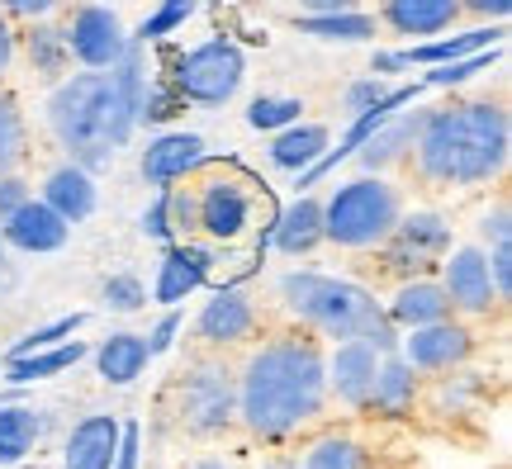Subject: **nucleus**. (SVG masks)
<instances>
[{
  "label": "nucleus",
  "instance_id": "79ce46f5",
  "mask_svg": "<svg viewBox=\"0 0 512 469\" xmlns=\"http://www.w3.org/2000/svg\"><path fill=\"white\" fill-rule=\"evenodd\" d=\"M24 199H29V181H24L19 171H5V176H0V223L15 214Z\"/></svg>",
  "mask_w": 512,
  "mask_h": 469
},
{
  "label": "nucleus",
  "instance_id": "e433bc0d",
  "mask_svg": "<svg viewBox=\"0 0 512 469\" xmlns=\"http://www.w3.org/2000/svg\"><path fill=\"white\" fill-rule=\"evenodd\" d=\"M81 327H86V313H62V318H53V323L34 327L29 337H19V342L10 346V356H29V351H43V346L67 342V337H72V332H81Z\"/></svg>",
  "mask_w": 512,
  "mask_h": 469
},
{
  "label": "nucleus",
  "instance_id": "c756f323",
  "mask_svg": "<svg viewBox=\"0 0 512 469\" xmlns=\"http://www.w3.org/2000/svg\"><path fill=\"white\" fill-rule=\"evenodd\" d=\"M43 427H48V422H43V413H34V408H19V403L0 408V465H19V460L38 446Z\"/></svg>",
  "mask_w": 512,
  "mask_h": 469
},
{
  "label": "nucleus",
  "instance_id": "49530a36",
  "mask_svg": "<svg viewBox=\"0 0 512 469\" xmlns=\"http://www.w3.org/2000/svg\"><path fill=\"white\" fill-rule=\"evenodd\" d=\"M176 332H181V313L171 308V313H166L162 323H157V332L147 337V351H152V356H162V351H171V342H176Z\"/></svg>",
  "mask_w": 512,
  "mask_h": 469
},
{
  "label": "nucleus",
  "instance_id": "412c9836",
  "mask_svg": "<svg viewBox=\"0 0 512 469\" xmlns=\"http://www.w3.org/2000/svg\"><path fill=\"white\" fill-rule=\"evenodd\" d=\"M95 199H100L95 176L86 171V166H76V162L53 166V171H48V181H43V204H48L53 214H62L67 223H86V218L95 214Z\"/></svg>",
  "mask_w": 512,
  "mask_h": 469
},
{
  "label": "nucleus",
  "instance_id": "de8ad7c7",
  "mask_svg": "<svg viewBox=\"0 0 512 469\" xmlns=\"http://www.w3.org/2000/svg\"><path fill=\"white\" fill-rule=\"evenodd\" d=\"M460 15H475V19H508L512 15V0H460Z\"/></svg>",
  "mask_w": 512,
  "mask_h": 469
},
{
  "label": "nucleus",
  "instance_id": "4468645a",
  "mask_svg": "<svg viewBox=\"0 0 512 469\" xmlns=\"http://www.w3.org/2000/svg\"><path fill=\"white\" fill-rule=\"evenodd\" d=\"M67 237H72V223L62 214H53L43 199H24L15 214L0 223V242L5 247H15L24 256H48V252H62L67 247Z\"/></svg>",
  "mask_w": 512,
  "mask_h": 469
},
{
  "label": "nucleus",
  "instance_id": "b1692460",
  "mask_svg": "<svg viewBox=\"0 0 512 469\" xmlns=\"http://www.w3.org/2000/svg\"><path fill=\"white\" fill-rule=\"evenodd\" d=\"M271 242H275V252H285V256H309L323 242V199H313L304 190L285 214L275 218Z\"/></svg>",
  "mask_w": 512,
  "mask_h": 469
},
{
  "label": "nucleus",
  "instance_id": "72a5a7b5",
  "mask_svg": "<svg viewBox=\"0 0 512 469\" xmlns=\"http://www.w3.org/2000/svg\"><path fill=\"white\" fill-rule=\"evenodd\" d=\"M304 119V100L299 95H256L247 105V124L261 128V133H280Z\"/></svg>",
  "mask_w": 512,
  "mask_h": 469
},
{
  "label": "nucleus",
  "instance_id": "5fc2aeb1",
  "mask_svg": "<svg viewBox=\"0 0 512 469\" xmlns=\"http://www.w3.org/2000/svg\"><path fill=\"white\" fill-rule=\"evenodd\" d=\"M0 266H5V242H0Z\"/></svg>",
  "mask_w": 512,
  "mask_h": 469
},
{
  "label": "nucleus",
  "instance_id": "a878e982",
  "mask_svg": "<svg viewBox=\"0 0 512 469\" xmlns=\"http://www.w3.org/2000/svg\"><path fill=\"white\" fill-rule=\"evenodd\" d=\"M147 361H152V351H147V337H138V332H114L95 346V370L105 384H133L147 370Z\"/></svg>",
  "mask_w": 512,
  "mask_h": 469
},
{
  "label": "nucleus",
  "instance_id": "cd10ccee",
  "mask_svg": "<svg viewBox=\"0 0 512 469\" xmlns=\"http://www.w3.org/2000/svg\"><path fill=\"white\" fill-rule=\"evenodd\" d=\"M24 53H29V67H34V76L53 81V86L62 81V76H67V67H72L67 38H62V29H57V24H48V19H29Z\"/></svg>",
  "mask_w": 512,
  "mask_h": 469
},
{
  "label": "nucleus",
  "instance_id": "ea45409f",
  "mask_svg": "<svg viewBox=\"0 0 512 469\" xmlns=\"http://www.w3.org/2000/svg\"><path fill=\"white\" fill-rule=\"evenodd\" d=\"M489 275H494V289H498V304L512 299V237L508 242H489Z\"/></svg>",
  "mask_w": 512,
  "mask_h": 469
},
{
  "label": "nucleus",
  "instance_id": "864d4df0",
  "mask_svg": "<svg viewBox=\"0 0 512 469\" xmlns=\"http://www.w3.org/2000/svg\"><path fill=\"white\" fill-rule=\"evenodd\" d=\"M190 469H233V465H223V460H195Z\"/></svg>",
  "mask_w": 512,
  "mask_h": 469
},
{
  "label": "nucleus",
  "instance_id": "37998d69",
  "mask_svg": "<svg viewBox=\"0 0 512 469\" xmlns=\"http://www.w3.org/2000/svg\"><path fill=\"white\" fill-rule=\"evenodd\" d=\"M479 237H484V242H508V237H512V209H508V199H498L494 214H484V223H479Z\"/></svg>",
  "mask_w": 512,
  "mask_h": 469
},
{
  "label": "nucleus",
  "instance_id": "a19ab883",
  "mask_svg": "<svg viewBox=\"0 0 512 469\" xmlns=\"http://www.w3.org/2000/svg\"><path fill=\"white\" fill-rule=\"evenodd\" d=\"M143 233L157 237V242H176V233H171V218H166V190H157V199L143 209Z\"/></svg>",
  "mask_w": 512,
  "mask_h": 469
},
{
  "label": "nucleus",
  "instance_id": "c85d7f7f",
  "mask_svg": "<svg viewBox=\"0 0 512 469\" xmlns=\"http://www.w3.org/2000/svg\"><path fill=\"white\" fill-rule=\"evenodd\" d=\"M328 128L323 124H290L275 133L271 143V162L280 166V171H304V166H313L323 152H328Z\"/></svg>",
  "mask_w": 512,
  "mask_h": 469
},
{
  "label": "nucleus",
  "instance_id": "f3484780",
  "mask_svg": "<svg viewBox=\"0 0 512 469\" xmlns=\"http://www.w3.org/2000/svg\"><path fill=\"white\" fill-rule=\"evenodd\" d=\"M422 114H427V109H413V114H389L366 143L351 152V157L361 162L366 176H384V171H394L399 162H408V152H413V143H418Z\"/></svg>",
  "mask_w": 512,
  "mask_h": 469
},
{
  "label": "nucleus",
  "instance_id": "423d86ee",
  "mask_svg": "<svg viewBox=\"0 0 512 469\" xmlns=\"http://www.w3.org/2000/svg\"><path fill=\"white\" fill-rule=\"evenodd\" d=\"M166 413L185 436H219L238 417V375L223 361L185 365L166 384Z\"/></svg>",
  "mask_w": 512,
  "mask_h": 469
},
{
  "label": "nucleus",
  "instance_id": "473e14b6",
  "mask_svg": "<svg viewBox=\"0 0 512 469\" xmlns=\"http://www.w3.org/2000/svg\"><path fill=\"white\" fill-rule=\"evenodd\" d=\"M29 152V124H24V109L10 91H0V176L5 171H19Z\"/></svg>",
  "mask_w": 512,
  "mask_h": 469
},
{
  "label": "nucleus",
  "instance_id": "bb28decb",
  "mask_svg": "<svg viewBox=\"0 0 512 469\" xmlns=\"http://www.w3.org/2000/svg\"><path fill=\"white\" fill-rule=\"evenodd\" d=\"M86 342H57L43 346V351H29V356H5V379L10 384H34V379H53L67 375L76 361H86Z\"/></svg>",
  "mask_w": 512,
  "mask_h": 469
},
{
  "label": "nucleus",
  "instance_id": "dca6fc26",
  "mask_svg": "<svg viewBox=\"0 0 512 469\" xmlns=\"http://www.w3.org/2000/svg\"><path fill=\"white\" fill-rule=\"evenodd\" d=\"M328 394L347 408H366L370 389H375V370H380V351H370L366 342H337L328 361Z\"/></svg>",
  "mask_w": 512,
  "mask_h": 469
},
{
  "label": "nucleus",
  "instance_id": "5701e85b",
  "mask_svg": "<svg viewBox=\"0 0 512 469\" xmlns=\"http://www.w3.org/2000/svg\"><path fill=\"white\" fill-rule=\"evenodd\" d=\"M209 275V256L190 242H166V256H162V275H157V304L176 308L185 294H195Z\"/></svg>",
  "mask_w": 512,
  "mask_h": 469
},
{
  "label": "nucleus",
  "instance_id": "39448f33",
  "mask_svg": "<svg viewBox=\"0 0 512 469\" xmlns=\"http://www.w3.org/2000/svg\"><path fill=\"white\" fill-rule=\"evenodd\" d=\"M403 199L399 190L384 181V176H356V181L337 185L323 199V242L332 247H347V252H370L380 247L389 228L399 223Z\"/></svg>",
  "mask_w": 512,
  "mask_h": 469
},
{
  "label": "nucleus",
  "instance_id": "0eeeda50",
  "mask_svg": "<svg viewBox=\"0 0 512 469\" xmlns=\"http://www.w3.org/2000/svg\"><path fill=\"white\" fill-rule=\"evenodd\" d=\"M242 76H247V57L233 38H209L200 48L176 57L171 67V86L181 95L185 105H228L233 95L242 91Z\"/></svg>",
  "mask_w": 512,
  "mask_h": 469
},
{
  "label": "nucleus",
  "instance_id": "f8f14e48",
  "mask_svg": "<svg viewBox=\"0 0 512 469\" xmlns=\"http://www.w3.org/2000/svg\"><path fill=\"white\" fill-rule=\"evenodd\" d=\"M399 356L413 370H456L475 356V332L456 318H441V323H427V327H408V337L399 342Z\"/></svg>",
  "mask_w": 512,
  "mask_h": 469
},
{
  "label": "nucleus",
  "instance_id": "3c124183",
  "mask_svg": "<svg viewBox=\"0 0 512 469\" xmlns=\"http://www.w3.org/2000/svg\"><path fill=\"white\" fill-rule=\"evenodd\" d=\"M370 72H375V76H394V72H403V57H399V53H375Z\"/></svg>",
  "mask_w": 512,
  "mask_h": 469
},
{
  "label": "nucleus",
  "instance_id": "58836bf2",
  "mask_svg": "<svg viewBox=\"0 0 512 469\" xmlns=\"http://www.w3.org/2000/svg\"><path fill=\"white\" fill-rule=\"evenodd\" d=\"M384 91H389V86H384V76H361V81H351L347 95H342V114H347V119H356V114L375 105Z\"/></svg>",
  "mask_w": 512,
  "mask_h": 469
},
{
  "label": "nucleus",
  "instance_id": "9d476101",
  "mask_svg": "<svg viewBox=\"0 0 512 469\" xmlns=\"http://www.w3.org/2000/svg\"><path fill=\"white\" fill-rule=\"evenodd\" d=\"M256 218V195L238 176H214L195 190V223L214 242H238Z\"/></svg>",
  "mask_w": 512,
  "mask_h": 469
},
{
  "label": "nucleus",
  "instance_id": "393cba45",
  "mask_svg": "<svg viewBox=\"0 0 512 469\" xmlns=\"http://www.w3.org/2000/svg\"><path fill=\"white\" fill-rule=\"evenodd\" d=\"M418 403V370L403 361L399 351L394 356H380V370H375V389H370V413L380 417H403L413 413Z\"/></svg>",
  "mask_w": 512,
  "mask_h": 469
},
{
  "label": "nucleus",
  "instance_id": "f704fd0d",
  "mask_svg": "<svg viewBox=\"0 0 512 469\" xmlns=\"http://www.w3.org/2000/svg\"><path fill=\"white\" fill-rule=\"evenodd\" d=\"M498 57H503V43H498V48H479V53H470V57H456V62H441V67H432V72L422 76V86H465L470 76L489 72Z\"/></svg>",
  "mask_w": 512,
  "mask_h": 469
},
{
  "label": "nucleus",
  "instance_id": "9b49d317",
  "mask_svg": "<svg viewBox=\"0 0 512 469\" xmlns=\"http://www.w3.org/2000/svg\"><path fill=\"white\" fill-rule=\"evenodd\" d=\"M441 289L456 313L465 318H489L498 308V289L489 275V256L484 247H451L441 256Z\"/></svg>",
  "mask_w": 512,
  "mask_h": 469
},
{
  "label": "nucleus",
  "instance_id": "20e7f679",
  "mask_svg": "<svg viewBox=\"0 0 512 469\" xmlns=\"http://www.w3.org/2000/svg\"><path fill=\"white\" fill-rule=\"evenodd\" d=\"M280 304L294 323L313 327L318 337L332 342H366L380 356L399 351V327L389 323V313L380 308V299L370 289L337 280V275H318V271H290L280 275Z\"/></svg>",
  "mask_w": 512,
  "mask_h": 469
},
{
  "label": "nucleus",
  "instance_id": "f257e3e1",
  "mask_svg": "<svg viewBox=\"0 0 512 469\" xmlns=\"http://www.w3.org/2000/svg\"><path fill=\"white\" fill-rule=\"evenodd\" d=\"M328 356L318 337L280 332L252 351L238 375V417L261 441H285L323 417L328 403Z\"/></svg>",
  "mask_w": 512,
  "mask_h": 469
},
{
  "label": "nucleus",
  "instance_id": "7ed1b4c3",
  "mask_svg": "<svg viewBox=\"0 0 512 469\" xmlns=\"http://www.w3.org/2000/svg\"><path fill=\"white\" fill-rule=\"evenodd\" d=\"M48 128L67 162L86 171H105L119 157L138 128V109L128 105L110 72H76L62 76L48 95Z\"/></svg>",
  "mask_w": 512,
  "mask_h": 469
},
{
  "label": "nucleus",
  "instance_id": "4be33fe9",
  "mask_svg": "<svg viewBox=\"0 0 512 469\" xmlns=\"http://www.w3.org/2000/svg\"><path fill=\"white\" fill-rule=\"evenodd\" d=\"M508 38V19H489L484 29H470V34H451V38H427V43H413L403 57V67H441V62H456V57H470L479 48H498Z\"/></svg>",
  "mask_w": 512,
  "mask_h": 469
},
{
  "label": "nucleus",
  "instance_id": "c9c22d12",
  "mask_svg": "<svg viewBox=\"0 0 512 469\" xmlns=\"http://www.w3.org/2000/svg\"><path fill=\"white\" fill-rule=\"evenodd\" d=\"M195 10H200V0H162V5H157V10H152V15L138 24V34H133V38H138V43L166 38L171 29H181V24L195 15Z\"/></svg>",
  "mask_w": 512,
  "mask_h": 469
},
{
  "label": "nucleus",
  "instance_id": "6e6552de",
  "mask_svg": "<svg viewBox=\"0 0 512 469\" xmlns=\"http://www.w3.org/2000/svg\"><path fill=\"white\" fill-rule=\"evenodd\" d=\"M384 247V271L399 275V280H418V275H432L441 266V256L451 252V223L432 209H413V214H399V223L389 228Z\"/></svg>",
  "mask_w": 512,
  "mask_h": 469
},
{
  "label": "nucleus",
  "instance_id": "4c0bfd02",
  "mask_svg": "<svg viewBox=\"0 0 512 469\" xmlns=\"http://www.w3.org/2000/svg\"><path fill=\"white\" fill-rule=\"evenodd\" d=\"M100 299H105V308H114V313H138V308L147 304V285L128 271L110 275V280L100 285Z\"/></svg>",
  "mask_w": 512,
  "mask_h": 469
},
{
  "label": "nucleus",
  "instance_id": "09e8293b",
  "mask_svg": "<svg viewBox=\"0 0 512 469\" xmlns=\"http://www.w3.org/2000/svg\"><path fill=\"white\" fill-rule=\"evenodd\" d=\"M366 0H299L304 15H342V10H361Z\"/></svg>",
  "mask_w": 512,
  "mask_h": 469
},
{
  "label": "nucleus",
  "instance_id": "f03ea898",
  "mask_svg": "<svg viewBox=\"0 0 512 469\" xmlns=\"http://www.w3.org/2000/svg\"><path fill=\"white\" fill-rule=\"evenodd\" d=\"M512 157V119L498 100H451L422 114L418 143L408 162L418 181L441 190L489 185L508 171Z\"/></svg>",
  "mask_w": 512,
  "mask_h": 469
},
{
  "label": "nucleus",
  "instance_id": "2eb2a0df",
  "mask_svg": "<svg viewBox=\"0 0 512 469\" xmlns=\"http://www.w3.org/2000/svg\"><path fill=\"white\" fill-rule=\"evenodd\" d=\"M256 332V304L247 299V289L223 285L195 318V337L204 346H238Z\"/></svg>",
  "mask_w": 512,
  "mask_h": 469
},
{
  "label": "nucleus",
  "instance_id": "2f4dec72",
  "mask_svg": "<svg viewBox=\"0 0 512 469\" xmlns=\"http://www.w3.org/2000/svg\"><path fill=\"white\" fill-rule=\"evenodd\" d=\"M299 469H370V451L351 436H323L304 451Z\"/></svg>",
  "mask_w": 512,
  "mask_h": 469
},
{
  "label": "nucleus",
  "instance_id": "7c9ffc66",
  "mask_svg": "<svg viewBox=\"0 0 512 469\" xmlns=\"http://www.w3.org/2000/svg\"><path fill=\"white\" fill-rule=\"evenodd\" d=\"M294 29L323 43H366L375 38V15L361 10H342V15H294Z\"/></svg>",
  "mask_w": 512,
  "mask_h": 469
},
{
  "label": "nucleus",
  "instance_id": "6ab92c4d",
  "mask_svg": "<svg viewBox=\"0 0 512 469\" xmlns=\"http://www.w3.org/2000/svg\"><path fill=\"white\" fill-rule=\"evenodd\" d=\"M114 451H119V417L91 413L72 427L67 451H62V465L67 469H114Z\"/></svg>",
  "mask_w": 512,
  "mask_h": 469
},
{
  "label": "nucleus",
  "instance_id": "a211bd4d",
  "mask_svg": "<svg viewBox=\"0 0 512 469\" xmlns=\"http://www.w3.org/2000/svg\"><path fill=\"white\" fill-rule=\"evenodd\" d=\"M389 323L399 327V332H408V327H427V323H441V318H456V308H451V299H446V289H441V280H432V275H418V280H403L399 289H394V299H389Z\"/></svg>",
  "mask_w": 512,
  "mask_h": 469
},
{
  "label": "nucleus",
  "instance_id": "c03bdc74",
  "mask_svg": "<svg viewBox=\"0 0 512 469\" xmlns=\"http://www.w3.org/2000/svg\"><path fill=\"white\" fill-rule=\"evenodd\" d=\"M62 0H0V15L5 19H48Z\"/></svg>",
  "mask_w": 512,
  "mask_h": 469
},
{
  "label": "nucleus",
  "instance_id": "603ef678",
  "mask_svg": "<svg viewBox=\"0 0 512 469\" xmlns=\"http://www.w3.org/2000/svg\"><path fill=\"white\" fill-rule=\"evenodd\" d=\"M261 469H299V455H275V460H266Z\"/></svg>",
  "mask_w": 512,
  "mask_h": 469
},
{
  "label": "nucleus",
  "instance_id": "8fccbe9b",
  "mask_svg": "<svg viewBox=\"0 0 512 469\" xmlns=\"http://www.w3.org/2000/svg\"><path fill=\"white\" fill-rule=\"evenodd\" d=\"M10 62H15V29H10V19L0 15V76L10 72Z\"/></svg>",
  "mask_w": 512,
  "mask_h": 469
},
{
  "label": "nucleus",
  "instance_id": "1a4fd4ad",
  "mask_svg": "<svg viewBox=\"0 0 512 469\" xmlns=\"http://www.w3.org/2000/svg\"><path fill=\"white\" fill-rule=\"evenodd\" d=\"M62 38H67V53H72L86 72H110L114 62L124 57L133 34L124 29V19L114 15L110 5H76L72 19H67V29H62Z\"/></svg>",
  "mask_w": 512,
  "mask_h": 469
},
{
  "label": "nucleus",
  "instance_id": "aec40b11",
  "mask_svg": "<svg viewBox=\"0 0 512 469\" xmlns=\"http://www.w3.org/2000/svg\"><path fill=\"white\" fill-rule=\"evenodd\" d=\"M380 19L403 38H437L460 19V0H380Z\"/></svg>",
  "mask_w": 512,
  "mask_h": 469
},
{
  "label": "nucleus",
  "instance_id": "ddd939ff",
  "mask_svg": "<svg viewBox=\"0 0 512 469\" xmlns=\"http://www.w3.org/2000/svg\"><path fill=\"white\" fill-rule=\"evenodd\" d=\"M204 162H209V147H204L200 133H185V128H176V133H157V138L143 147V162H138V171H143L147 185L171 190V185H181L185 176H195Z\"/></svg>",
  "mask_w": 512,
  "mask_h": 469
},
{
  "label": "nucleus",
  "instance_id": "a18cd8bd",
  "mask_svg": "<svg viewBox=\"0 0 512 469\" xmlns=\"http://www.w3.org/2000/svg\"><path fill=\"white\" fill-rule=\"evenodd\" d=\"M138 441H143V427H138V422H124V427H119L114 469H138Z\"/></svg>",
  "mask_w": 512,
  "mask_h": 469
}]
</instances>
